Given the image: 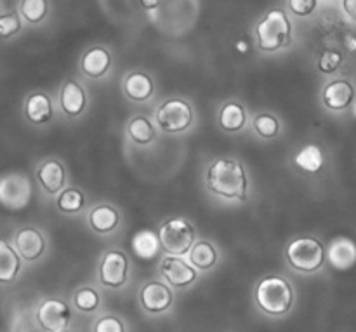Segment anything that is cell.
<instances>
[{
	"mask_svg": "<svg viewBox=\"0 0 356 332\" xmlns=\"http://www.w3.org/2000/svg\"><path fill=\"white\" fill-rule=\"evenodd\" d=\"M207 188L219 197L229 200H247L249 180L242 162L233 159H219L207 171Z\"/></svg>",
	"mask_w": 356,
	"mask_h": 332,
	"instance_id": "6da1fadb",
	"label": "cell"
},
{
	"mask_svg": "<svg viewBox=\"0 0 356 332\" xmlns=\"http://www.w3.org/2000/svg\"><path fill=\"white\" fill-rule=\"evenodd\" d=\"M256 303L266 315L282 317L294 305V289L285 278L266 277L257 284Z\"/></svg>",
	"mask_w": 356,
	"mask_h": 332,
	"instance_id": "7a4b0ae2",
	"label": "cell"
},
{
	"mask_svg": "<svg viewBox=\"0 0 356 332\" xmlns=\"http://www.w3.org/2000/svg\"><path fill=\"white\" fill-rule=\"evenodd\" d=\"M257 47L263 52H277L291 44L292 23L287 13L273 9L257 23L256 26Z\"/></svg>",
	"mask_w": 356,
	"mask_h": 332,
	"instance_id": "3957f363",
	"label": "cell"
},
{
	"mask_svg": "<svg viewBox=\"0 0 356 332\" xmlns=\"http://www.w3.org/2000/svg\"><path fill=\"white\" fill-rule=\"evenodd\" d=\"M289 264L301 274L318 271L325 263V247L313 237H298L285 249Z\"/></svg>",
	"mask_w": 356,
	"mask_h": 332,
	"instance_id": "277c9868",
	"label": "cell"
},
{
	"mask_svg": "<svg viewBox=\"0 0 356 332\" xmlns=\"http://www.w3.org/2000/svg\"><path fill=\"white\" fill-rule=\"evenodd\" d=\"M195 232L193 225L190 221L183 218L169 219L162 225L159 233L160 246L163 247L169 256H184V254H190V251L195 246Z\"/></svg>",
	"mask_w": 356,
	"mask_h": 332,
	"instance_id": "5b68a950",
	"label": "cell"
},
{
	"mask_svg": "<svg viewBox=\"0 0 356 332\" xmlns=\"http://www.w3.org/2000/svg\"><path fill=\"white\" fill-rule=\"evenodd\" d=\"M191 122H193V110L188 101L179 100V97L167 100L156 110V124L162 131L170 132V134L186 131Z\"/></svg>",
	"mask_w": 356,
	"mask_h": 332,
	"instance_id": "8992f818",
	"label": "cell"
},
{
	"mask_svg": "<svg viewBox=\"0 0 356 332\" xmlns=\"http://www.w3.org/2000/svg\"><path fill=\"white\" fill-rule=\"evenodd\" d=\"M31 200V184L24 174L9 173L0 177V205L7 211H21Z\"/></svg>",
	"mask_w": 356,
	"mask_h": 332,
	"instance_id": "52a82bcc",
	"label": "cell"
},
{
	"mask_svg": "<svg viewBox=\"0 0 356 332\" xmlns=\"http://www.w3.org/2000/svg\"><path fill=\"white\" fill-rule=\"evenodd\" d=\"M127 271H129V260L122 251L110 249L103 256L99 263V282L104 287L118 289L125 284L127 280Z\"/></svg>",
	"mask_w": 356,
	"mask_h": 332,
	"instance_id": "ba28073f",
	"label": "cell"
},
{
	"mask_svg": "<svg viewBox=\"0 0 356 332\" xmlns=\"http://www.w3.org/2000/svg\"><path fill=\"white\" fill-rule=\"evenodd\" d=\"M37 320L45 332H63L72 320V310L61 299H45L38 306Z\"/></svg>",
	"mask_w": 356,
	"mask_h": 332,
	"instance_id": "9c48e42d",
	"label": "cell"
},
{
	"mask_svg": "<svg viewBox=\"0 0 356 332\" xmlns=\"http://www.w3.org/2000/svg\"><path fill=\"white\" fill-rule=\"evenodd\" d=\"M160 275L169 285L176 289H186L197 280V270L188 261L177 256H165L160 263Z\"/></svg>",
	"mask_w": 356,
	"mask_h": 332,
	"instance_id": "30bf717a",
	"label": "cell"
},
{
	"mask_svg": "<svg viewBox=\"0 0 356 332\" xmlns=\"http://www.w3.org/2000/svg\"><path fill=\"white\" fill-rule=\"evenodd\" d=\"M172 291L162 282H149L139 291V305L152 315L167 312L172 306Z\"/></svg>",
	"mask_w": 356,
	"mask_h": 332,
	"instance_id": "8fae6325",
	"label": "cell"
},
{
	"mask_svg": "<svg viewBox=\"0 0 356 332\" xmlns=\"http://www.w3.org/2000/svg\"><path fill=\"white\" fill-rule=\"evenodd\" d=\"M14 249L24 261H37L45 251V239L38 230L23 228L16 233Z\"/></svg>",
	"mask_w": 356,
	"mask_h": 332,
	"instance_id": "7c38bea8",
	"label": "cell"
},
{
	"mask_svg": "<svg viewBox=\"0 0 356 332\" xmlns=\"http://www.w3.org/2000/svg\"><path fill=\"white\" fill-rule=\"evenodd\" d=\"M322 100L329 110H346L355 100V89L348 80H332L323 89Z\"/></svg>",
	"mask_w": 356,
	"mask_h": 332,
	"instance_id": "4fadbf2b",
	"label": "cell"
},
{
	"mask_svg": "<svg viewBox=\"0 0 356 332\" xmlns=\"http://www.w3.org/2000/svg\"><path fill=\"white\" fill-rule=\"evenodd\" d=\"M59 103H61V110L68 117H79L86 110V90L75 80H68V82H65L61 94H59Z\"/></svg>",
	"mask_w": 356,
	"mask_h": 332,
	"instance_id": "5bb4252c",
	"label": "cell"
},
{
	"mask_svg": "<svg viewBox=\"0 0 356 332\" xmlns=\"http://www.w3.org/2000/svg\"><path fill=\"white\" fill-rule=\"evenodd\" d=\"M37 180L47 193H59L63 187H65L66 171L63 164L58 162V160H47V162H44L38 167Z\"/></svg>",
	"mask_w": 356,
	"mask_h": 332,
	"instance_id": "9a60e30c",
	"label": "cell"
},
{
	"mask_svg": "<svg viewBox=\"0 0 356 332\" xmlns=\"http://www.w3.org/2000/svg\"><path fill=\"white\" fill-rule=\"evenodd\" d=\"M82 72L89 79H101L111 66V54L104 47H92L82 56Z\"/></svg>",
	"mask_w": 356,
	"mask_h": 332,
	"instance_id": "2e32d148",
	"label": "cell"
},
{
	"mask_svg": "<svg viewBox=\"0 0 356 332\" xmlns=\"http://www.w3.org/2000/svg\"><path fill=\"white\" fill-rule=\"evenodd\" d=\"M329 261L336 270H350L356 263V244L344 237L336 239L329 249Z\"/></svg>",
	"mask_w": 356,
	"mask_h": 332,
	"instance_id": "e0dca14e",
	"label": "cell"
},
{
	"mask_svg": "<svg viewBox=\"0 0 356 332\" xmlns=\"http://www.w3.org/2000/svg\"><path fill=\"white\" fill-rule=\"evenodd\" d=\"M118 223H120V214L113 205H97L89 214V225L97 235H108L117 228Z\"/></svg>",
	"mask_w": 356,
	"mask_h": 332,
	"instance_id": "ac0fdd59",
	"label": "cell"
},
{
	"mask_svg": "<svg viewBox=\"0 0 356 332\" xmlns=\"http://www.w3.org/2000/svg\"><path fill=\"white\" fill-rule=\"evenodd\" d=\"M153 80L148 73L145 72H132L131 75H127V79L124 80V93L129 100L138 101V103H143V101L149 100L153 94Z\"/></svg>",
	"mask_w": 356,
	"mask_h": 332,
	"instance_id": "d6986e66",
	"label": "cell"
},
{
	"mask_svg": "<svg viewBox=\"0 0 356 332\" xmlns=\"http://www.w3.org/2000/svg\"><path fill=\"white\" fill-rule=\"evenodd\" d=\"M24 113L31 124H47L52 118V101L47 94L44 93H35L31 94L24 104Z\"/></svg>",
	"mask_w": 356,
	"mask_h": 332,
	"instance_id": "ffe728a7",
	"label": "cell"
},
{
	"mask_svg": "<svg viewBox=\"0 0 356 332\" xmlns=\"http://www.w3.org/2000/svg\"><path fill=\"white\" fill-rule=\"evenodd\" d=\"M21 270V260L16 249L9 246L6 240H0V282L10 284L16 280Z\"/></svg>",
	"mask_w": 356,
	"mask_h": 332,
	"instance_id": "44dd1931",
	"label": "cell"
},
{
	"mask_svg": "<svg viewBox=\"0 0 356 332\" xmlns=\"http://www.w3.org/2000/svg\"><path fill=\"white\" fill-rule=\"evenodd\" d=\"M323 162H325V159H323L322 148L316 145L302 146V148L299 150L294 157L296 166L308 174L320 173L323 167Z\"/></svg>",
	"mask_w": 356,
	"mask_h": 332,
	"instance_id": "7402d4cb",
	"label": "cell"
},
{
	"mask_svg": "<svg viewBox=\"0 0 356 332\" xmlns=\"http://www.w3.org/2000/svg\"><path fill=\"white\" fill-rule=\"evenodd\" d=\"M190 264L193 268H198V270H211V268L216 267L218 263V251L207 240H202V242H197L193 246V249L190 251Z\"/></svg>",
	"mask_w": 356,
	"mask_h": 332,
	"instance_id": "603a6c76",
	"label": "cell"
},
{
	"mask_svg": "<svg viewBox=\"0 0 356 332\" xmlns=\"http://www.w3.org/2000/svg\"><path fill=\"white\" fill-rule=\"evenodd\" d=\"M219 124L225 131L238 132L247 124V111L238 103H226L219 113Z\"/></svg>",
	"mask_w": 356,
	"mask_h": 332,
	"instance_id": "cb8c5ba5",
	"label": "cell"
},
{
	"mask_svg": "<svg viewBox=\"0 0 356 332\" xmlns=\"http://www.w3.org/2000/svg\"><path fill=\"white\" fill-rule=\"evenodd\" d=\"M160 247V239L153 232H139L132 239V251L141 260H152L156 256Z\"/></svg>",
	"mask_w": 356,
	"mask_h": 332,
	"instance_id": "d4e9b609",
	"label": "cell"
},
{
	"mask_svg": "<svg viewBox=\"0 0 356 332\" xmlns=\"http://www.w3.org/2000/svg\"><path fill=\"white\" fill-rule=\"evenodd\" d=\"M127 134L136 145H149L155 139V127H153L148 118L138 115V117L129 122Z\"/></svg>",
	"mask_w": 356,
	"mask_h": 332,
	"instance_id": "484cf974",
	"label": "cell"
},
{
	"mask_svg": "<svg viewBox=\"0 0 356 332\" xmlns=\"http://www.w3.org/2000/svg\"><path fill=\"white\" fill-rule=\"evenodd\" d=\"M83 204V193L76 188H66L59 193L58 200H56V205L61 212H66V214H75V212L82 211Z\"/></svg>",
	"mask_w": 356,
	"mask_h": 332,
	"instance_id": "4316f807",
	"label": "cell"
},
{
	"mask_svg": "<svg viewBox=\"0 0 356 332\" xmlns=\"http://www.w3.org/2000/svg\"><path fill=\"white\" fill-rule=\"evenodd\" d=\"M73 303H75L76 308L83 313L96 312L97 306H99V294H97L94 289L82 287L75 292V296H73Z\"/></svg>",
	"mask_w": 356,
	"mask_h": 332,
	"instance_id": "83f0119b",
	"label": "cell"
},
{
	"mask_svg": "<svg viewBox=\"0 0 356 332\" xmlns=\"http://www.w3.org/2000/svg\"><path fill=\"white\" fill-rule=\"evenodd\" d=\"M254 129L261 138H275L280 132V122L277 117L270 113H261L254 118Z\"/></svg>",
	"mask_w": 356,
	"mask_h": 332,
	"instance_id": "f1b7e54d",
	"label": "cell"
},
{
	"mask_svg": "<svg viewBox=\"0 0 356 332\" xmlns=\"http://www.w3.org/2000/svg\"><path fill=\"white\" fill-rule=\"evenodd\" d=\"M21 14L28 23H40L47 14V2L45 0H24L21 2Z\"/></svg>",
	"mask_w": 356,
	"mask_h": 332,
	"instance_id": "f546056e",
	"label": "cell"
},
{
	"mask_svg": "<svg viewBox=\"0 0 356 332\" xmlns=\"http://www.w3.org/2000/svg\"><path fill=\"white\" fill-rule=\"evenodd\" d=\"M341 65H343V54L339 51H334V49L322 51L318 58V70L323 75H330V73L337 72Z\"/></svg>",
	"mask_w": 356,
	"mask_h": 332,
	"instance_id": "4dcf8cb0",
	"label": "cell"
},
{
	"mask_svg": "<svg viewBox=\"0 0 356 332\" xmlns=\"http://www.w3.org/2000/svg\"><path fill=\"white\" fill-rule=\"evenodd\" d=\"M19 30L21 19L16 13L2 14V16H0V37H13V35H16Z\"/></svg>",
	"mask_w": 356,
	"mask_h": 332,
	"instance_id": "1f68e13d",
	"label": "cell"
},
{
	"mask_svg": "<svg viewBox=\"0 0 356 332\" xmlns=\"http://www.w3.org/2000/svg\"><path fill=\"white\" fill-rule=\"evenodd\" d=\"M92 332H125L124 322L115 315H104L94 324Z\"/></svg>",
	"mask_w": 356,
	"mask_h": 332,
	"instance_id": "d6a6232c",
	"label": "cell"
},
{
	"mask_svg": "<svg viewBox=\"0 0 356 332\" xmlns=\"http://www.w3.org/2000/svg\"><path fill=\"white\" fill-rule=\"evenodd\" d=\"M316 6H318L316 0H291V2H289V7H291L292 13H294L296 16L301 17L309 16V14L316 9Z\"/></svg>",
	"mask_w": 356,
	"mask_h": 332,
	"instance_id": "836d02e7",
	"label": "cell"
},
{
	"mask_svg": "<svg viewBox=\"0 0 356 332\" xmlns=\"http://www.w3.org/2000/svg\"><path fill=\"white\" fill-rule=\"evenodd\" d=\"M343 7H344V10H346L348 16H350L351 19L356 21V0H344Z\"/></svg>",
	"mask_w": 356,
	"mask_h": 332,
	"instance_id": "e575fe53",
	"label": "cell"
},
{
	"mask_svg": "<svg viewBox=\"0 0 356 332\" xmlns=\"http://www.w3.org/2000/svg\"><path fill=\"white\" fill-rule=\"evenodd\" d=\"M344 45H346L348 51L355 52L356 51V37H353V35H348L346 40H344Z\"/></svg>",
	"mask_w": 356,
	"mask_h": 332,
	"instance_id": "d590c367",
	"label": "cell"
},
{
	"mask_svg": "<svg viewBox=\"0 0 356 332\" xmlns=\"http://www.w3.org/2000/svg\"><path fill=\"white\" fill-rule=\"evenodd\" d=\"M235 49H236V51H238V52H240V54H245V52H247V51H249V45H247V44H245V42H243V40H240V42H238V44H236V45H235Z\"/></svg>",
	"mask_w": 356,
	"mask_h": 332,
	"instance_id": "8d00e7d4",
	"label": "cell"
},
{
	"mask_svg": "<svg viewBox=\"0 0 356 332\" xmlns=\"http://www.w3.org/2000/svg\"><path fill=\"white\" fill-rule=\"evenodd\" d=\"M141 6L145 9H155V7L160 6V2H156V0H153V2H141Z\"/></svg>",
	"mask_w": 356,
	"mask_h": 332,
	"instance_id": "74e56055",
	"label": "cell"
},
{
	"mask_svg": "<svg viewBox=\"0 0 356 332\" xmlns=\"http://www.w3.org/2000/svg\"><path fill=\"white\" fill-rule=\"evenodd\" d=\"M63 332H66V331H63Z\"/></svg>",
	"mask_w": 356,
	"mask_h": 332,
	"instance_id": "f35d334b",
	"label": "cell"
}]
</instances>
